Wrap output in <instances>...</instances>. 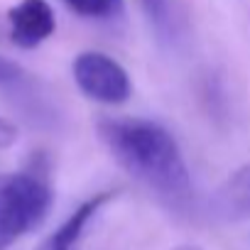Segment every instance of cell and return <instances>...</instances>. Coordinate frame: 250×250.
Masks as SVG:
<instances>
[{"instance_id":"30bf717a","label":"cell","mask_w":250,"mask_h":250,"mask_svg":"<svg viewBox=\"0 0 250 250\" xmlns=\"http://www.w3.org/2000/svg\"><path fill=\"white\" fill-rule=\"evenodd\" d=\"M22 69L8 59H0V83H18L22 81Z\"/></svg>"},{"instance_id":"5b68a950","label":"cell","mask_w":250,"mask_h":250,"mask_svg":"<svg viewBox=\"0 0 250 250\" xmlns=\"http://www.w3.org/2000/svg\"><path fill=\"white\" fill-rule=\"evenodd\" d=\"M113 196H115L113 191H101V194L86 199L83 204H79V206L69 213V218H66L54 233H49V235L40 243L37 250H76V245H79V240H81L86 226L91 223V218H93Z\"/></svg>"},{"instance_id":"8fae6325","label":"cell","mask_w":250,"mask_h":250,"mask_svg":"<svg viewBox=\"0 0 250 250\" xmlns=\"http://www.w3.org/2000/svg\"><path fill=\"white\" fill-rule=\"evenodd\" d=\"M174 250H204V248H199V245H194V243H184V245H177Z\"/></svg>"},{"instance_id":"52a82bcc","label":"cell","mask_w":250,"mask_h":250,"mask_svg":"<svg viewBox=\"0 0 250 250\" xmlns=\"http://www.w3.org/2000/svg\"><path fill=\"white\" fill-rule=\"evenodd\" d=\"M143 13L147 15L150 25L155 27V32L165 40L174 37V30H177V18H174V10H172V0H138Z\"/></svg>"},{"instance_id":"9c48e42d","label":"cell","mask_w":250,"mask_h":250,"mask_svg":"<svg viewBox=\"0 0 250 250\" xmlns=\"http://www.w3.org/2000/svg\"><path fill=\"white\" fill-rule=\"evenodd\" d=\"M18 143V125L8 118H0V150H5Z\"/></svg>"},{"instance_id":"277c9868","label":"cell","mask_w":250,"mask_h":250,"mask_svg":"<svg viewBox=\"0 0 250 250\" xmlns=\"http://www.w3.org/2000/svg\"><path fill=\"white\" fill-rule=\"evenodd\" d=\"M10 40L20 49H37L57 30V15L47 0H20L8 10Z\"/></svg>"},{"instance_id":"3957f363","label":"cell","mask_w":250,"mask_h":250,"mask_svg":"<svg viewBox=\"0 0 250 250\" xmlns=\"http://www.w3.org/2000/svg\"><path fill=\"white\" fill-rule=\"evenodd\" d=\"M71 74H74L79 91L86 98L103 103V105H120L133 93L128 71L113 57L96 52V49L81 52L71 64Z\"/></svg>"},{"instance_id":"8992f818","label":"cell","mask_w":250,"mask_h":250,"mask_svg":"<svg viewBox=\"0 0 250 250\" xmlns=\"http://www.w3.org/2000/svg\"><path fill=\"white\" fill-rule=\"evenodd\" d=\"M213 211L223 221L250 218V162L240 165L213 194Z\"/></svg>"},{"instance_id":"7a4b0ae2","label":"cell","mask_w":250,"mask_h":250,"mask_svg":"<svg viewBox=\"0 0 250 250\" xmlns=\"http://www.w3.org/2000/svg\"><path fill=\"white\" fill-rule=\"evenodd\" d=\"M52 187L37 172H20L0 184V250L42 226L52 208Z\"/></svg>"},{"instance_id":"6da1fadb","label":"cell","mask_w":250,"mask_h":250,"mask_svg":"<svg viewBox=\"0 0 250 250\" xmlns=\"http://www.w3.org/2000/svg\"><path fill=\"white\" fill-rule=\"evenodd\" d=\"M96 133L110 157L133 179L145 184L172 208L191 199V174L169 130L145 118H113L96 123Z\"/></svg>"},{"instance_id":"ba28073f","label":"cell","mask_w":250,"mask_h":250,"mask_svg":"<svg viewBox=\"0 0 250 250\" xmlns=\"http://www.w3.org/2000/svg\"><path fill=\"white\" fill-rule=\"evenodd\" d=\"M62 3L76 15L93 20H108L123 13V0H62Z\"/></svg>"}]
</instances>
